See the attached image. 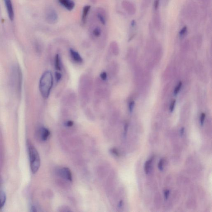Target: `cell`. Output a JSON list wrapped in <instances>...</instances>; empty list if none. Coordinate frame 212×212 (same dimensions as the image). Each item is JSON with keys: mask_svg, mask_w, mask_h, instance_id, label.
I'll return each instance as SVG.
<instances>
[{"mask_svg": "<svg viewBox=\"0 0 212 212\" xmlns=\"http://www.w3.org/2000/svg\"><path fill=\"white\" fill-rule=\"evenodd\" d=\"M28 152L30 160V168L32 172L35 174L37 172L40 166V158L35 148L30 141H28Z\"/></svg>", "mask_w": 212, "mask_h": 212, "instance_id": "cell-1", "label": "cell"}, {"mask_svg": "<svg viewBox=\"0 0 212 212\" xmlns=\"http://www.w3.org/2000/svg\"><path fill=\"white\" fill-rule=\"evenodd\" d=\"M52 85V76L51 72H45L41 78L39 83V89L43 97L47 98L48 97Z\"/></svg>", "mask_w": 212, "mask_h": 212, "instance_id": "cell-2", "label": "cell"}, {"mask_svg": "<svg viewBox=\"0 0 212 212\" xmlns=\"http://www.w3.org/2000/svg\"><path fill=\"white\" fill-rule=\"evenodd\" d=\"M197 7V5L193 3L187 5L185 8V15L188 19L192 20L197 17L198 12Z\"/></svg>", "mask_w": 212, "mask_h": 212, "instance_id": "cell-3", "label": "cell"}, {"mask_svg": "<svg viewBox=\"0 0 212 212\" xmlns=\"http://www.w3.org/2000/svg\"><path fill=\"white\" fill-rule=\"evenodd\" d=\"M122 5L123 9L129 15H133L136 13V8L135 5L132 2L125 0L122 2Z\"/></svg>", "mask_w": 212, "mask_h": 212, "instance_id": "cell-4", "label": "cell"}, {"mask_svg": "<svg viewBox=\"0 0 212 212\" xmlns=\"http://www.w3.org/2000/svg\"><path fill=\"white\" fill-rule=\"evenodd\" d=\"M58 15L55 10L50 9L46 12V20L49 24H54L57 22Z\"/></svg>", "mask_w": 212, "mask_h": 212, "instance_id": "cell-5", "label": "cell"}, {"mask_svg": "<svg viewBox=\"0 0 212 212\" xmlns=\"http://www.w3.org/2000/svg\"><path fill=\"white\" fill-rule=\"evenodd\" d=\"M9 18L11 21L14 19V12L11 0H4Z\"/></svg>", "mask_w": 212, "mask_h": 212, "instance_id": "cell-6", "label": "cell"}, {"mask_svg": "<svg viewBox=\"0 0 212 212\" xmlns=\"http://www.w3.org/2000/svg\"><path fill=\"white\" fill-rule=\"evenodd\" d=\"M96 16L99 22L105 25L106 24V16L105 10L102 8H98L96 12Z\"/></svg>", "mask_w": 212, "mask_h": 212, "instance_id": "cell-7", "label": "cell"}, {"mask_svg": "<svg viewBox=\"0 0 212 212\" xmlns=\"http://www.w3.org/2000/svg\"><path fill=\"white\" fill-rule=\"evenodd\" d=\"M58 2L61 5L68 11H72L75 6V4L73 0H58Z\"/></svg>", "mask_w": 212, "mask_h": 212, "instance_id": "cell-8", "label": "cell"}, {"mask_svg": "<svg viewBox=\"0 0 212 212\" xmlns=\"http://www.w3.org/2000/svg\"><path fill=\"white\" fill-rule=\"evenodd\" d=\"M60 174L64 178L67 179L69 181H71L72 180V174L70 170L68 168L65 167L62 169L59 172Z\"/></svg>", "mask_w": 212, "mask_h": 212, "instance_id": "cell-9", "label": "cell"}, {"mask_svg": "<svg viewBox=\"0 0 212 212\" xmlns=\"http://www.w3.org/2000/svg\"><path fill=\"white\" fill-rule=\"evenodd\" d=\"M91 8L90 5H87L84 7L82 10V15L81 21L82 24L84 25L87 21V17Z\"/></svg>", "mask_w": 212, "mask_h": 212, "instance_id": "cell-10", "label": "cell"}, {"mask_svg": "<svg viewBox=\"0 0 212 212\" xmlns=\"http://www.w3.org/2000/svg\"><path fill=\"white\" fill-rule=\"evenodd\" d=\"M153 23L155 28L158 29L161 27V19L160 15L157 12H156L153 15Z\"/></svg>", "mask_w": 212, "mask_h": 212, "instance_id": "cell-11", "label": "cell"}, {"mask_svg": "<svg viewBox=\"0 0 212 212\" xmlns=\"http://www.w3.org/2000/svg\"><path fill=\"white\" fill-rule=\"evenodd\" d=\"M70 52L71 57L74 61L77 63H81L82 62V59L79 53L72 49H70Z\"/></svg>", "mask_w": 212, "mask_h": 212, "instance_id": "cell-12", "label": "cell"}, {"mask_svg": "<svg viewBox=\"0 0 212 212\" xmlns=\"http://www.w3.org/2000/svg\"><path fill=\"white\" fill-rule=\"evenodd\" d=\"M50 135V132L48 129L45 128H42L41 130V136L43 140H46Z\"/></svg>", "mask_w": 212, "mask_h": 212, "instance_id": "cell-13", "label": "cell"}, {"mask_svg": "<svg viewBox=\"0 0 212 212\" xmlns=\"http://www.w3.org/2000/svg\"><path fill=\"white\" fill-rule=\"evenodd\" d=\"M6 201V195L3 191H0V209L5 205Z\"/></svg>", "mask_w": 212, "mask_h": 212, "instance_id": "cell-14", "label": "cell"}, {"mask_svg": "<svg viewBox=\"0 0 212 212\" xmlns=\"http://www.w3.org/2000/svg\"><path fill=\"white\" fill-rule=\"evenodd\" d=\"M55 67L58 71H61V62H60V58L59 55L57 54L56 56L55 59Z\"/></svg>", "mask_w": 212, "mask_h": 212, "instance_id": "cell-15", "label": "cell"}, {"mask_svg": "<svg viewBox=\"0 0 212 212\" xmlns=\"http://www.w3.org/2000/svg\"><path fill=\"white\" fill-rule=\"evenodd\" d=\"M101 29L99 26L95 27L93 30L92 33L95 37H99L101 35Z\"/></svg>", "mask_w": 212, "mask_h": 212, "instance_id": "cell-16", "label": "cell"}, {"mask_svg": "<svg viewBox=\"0 0 212 212\" xmlns=\"http://www.w3.org/2000/svg\"><path fill=\"white\" fill-rule=\"evenodd\" d=\"M153 160V158L152 157L145 163L144 169L145 172L146 174H148L149 173L150 168L151 164Z\"/></svg>", "mask_w": 212, "mask_h": 212, "instance_id": "cell-17", "label": "cell"}, {"mask_svg": "<svg viewBox=\"0 0 212 212\" xmlns=\"http://www.w3.org/2000/svg\"><path fill=\"white\" fill-rule=\"evenodd\" d=\"M181 85H182V82H179L178 85L177 86L176 88H175V89H174V94L175 95H177L180 91V89H181Z\"/></svg>", "mask_w": 212, "mask_h": 212, "instance_id": "cell-18", "label": "cell"}, {"mask_svg": "<svg viewBox=\"0 0 212 212\" xmlns=\"http://www.w3.org/2000/svg\"><path fill=\"white\" fill-rule=\"evenodd\" d=\"M187 26H184L180 30V32L179 33L180 35L181 36L184 35L187 32Z\"/></svg>", "mask_w": 212, "mask_h": 212, "instance_id": "cell-19", "label": "cell"}, {"mask_svg": "<svg viewBox=\"0 0 212 212\" xmlns=\"http://www.w3.org/2000/svg\"><path fill=\"white\" fill-rule=\"evenodd\" d=\"M164 164V160L161 159L160 161L158 164V168L160 170H163Z\"/></svg>", "mask_w": 212, "mask_h": 212, "instance_id": "cell-20", "label": "cell"}, {"mask_svg": "<svg viewBox=\"0 0 212 212\" xmlns=\"http://www.w3.org/2000/svg\"><path fill=\"white\" fill-rule=\"evenodd\" d=\"M160 4V0H155L154 1V7L155 11L158 10Z\"/></svg>", "mask_w": 212, "mask_h": 212, "instance_id": "cell-21", "label": "cell"}, {"mask_svg": "<svg viewBox=\"0 0 212 212\" xmlns=\"http://www.w3.org/2000/svg\"><path fill=\"white\" fill-rule=\"evenodd\" d=\"M55 78L56 81L59 82L62 78V74L60 72H56L55 73Z\"/></svg>", "mask_w": 212, "mask_h": 212, "instance_id": "cell-22", "label": "cell"}, {"mask_svg": "<svg viewBox=\"0 0 212 212\" xmlns=\"http://www.w3.org/2000/svg\"><path fill=\"white\" fill-rule=\"evenodd\" d=\"M205 117H206V115H205L204 113H202L201 116H200V123H201L202 126L203 125V124H204Z\"/></svg>", "mask_w": 212, "mask_h": 212, "instance_id": "cell-23", "label": "cell"}, {"mask_svg": "<svg viewBox=\"0 0 212 212\" xmlns=\"http://www.w3.org/2000/svg\"><path fill=\"white\" fill-rule=\"evenodd\" d=\"M100 76L102 80H105L107 79V74H106V72H103L101 73Z\"/></svg>", "mask_w": 212, "mask_h": 212, "instance_id": "cell-24", "label": "cell"}, {"mask_svg": "<svg viewBox=\"0 0 212 212\" xmlns=\"http://www.w3.org/2000/svg\"><path fill=\"white\" fill-rule=\"evenodd\" d=\"M134 105L135 103L134 101L131 102V103H129V109L130 112H132L133 110L134 106Z\"/></svg>", "mask_w": 212, "mask_h": 212, "instance_id": "cell-25", "label": "cell"}, {"mask_svg": "<svg viewBox=\"0 0 212 212\" xmlns=\"http://www.w3.org/2000/svg\"><path fill=\"white\" fill-rule=\"evenodd\" d=\"M176 103V100L174 99V100L172 101V103H171L170 107V110L171 112H172L174 109V106H175Z\"/></svg>", "mask_w": 212, "mask_h": 212, "instance_id": "cell-26", "label": "cell"}, {"mask_svg": "<svg viewBox=\"0 0 212 212\" xmlns=\"http://www.w3.org/2000/svg\"><path fill=\"white\" fill-rule=\"evenodd\" d=\"M111 152L112 154H114V155H116V156H119L118 151L116 149H115V148H113V149H111Z\"/></svg>", "mask_w": 212, "mask_h": 212, "instance_id": "cell-27", "label": "cell"}, {"mask_svg": "<svg viewBox=\"0 0 212 212\" xmlns=\"http://www.w3.org/2000/svg\"><path fill=\"white\" fill-rule=\"evenodd\" d=\"M151 0H143V5L145 6H148V5L150 4Z\"/></svg>", "mask_w": 212, "mask_h": 212, "instance_id": "cell-28", "label": "cell"}, {"mask_svg": "<svg viewBox=\"0 0 212 212\" xmlns=\"http://www.w3.org/2000/svg\"><path fill=\"white\" fill-rule=\"evenodd\" d=\"M170 191L169 190H166L165 191L164 193V198L165 200H167L168 198L169 195Z\"/></svg>", "mask_w": 212, "mask_h": 212, "instance_id": "cell-29", "label": "cell"}, {"mask_svg": "<svg viewBox=\"0 0 212 212\" xmlns=\"http://www.w3.org/2000/svg\"><path fill=\"white\" fill-rule=\"evenodd\" d=\"M73 122L71 121H68V122L66 123V125L68 127L72 126H73Z\"/></svg>", "mask_w": 212, "mask_h": 212, "instance_id": "cell-30", "label": "cell"}, {"mask_svg": "<svg viewBox=\"0 0 212 212\" xmlns=\"http://www.w3.org/2000/svg\"><path fill=\"white\" fill-rule=\"evenodd\" d=\"M169 2V0H163V5L164 6H167Z\"/></svg>", "mask_w": 212, "mask_h": 212, "instance_id": "cell-31", "label": "cell"}, {"mask_svg": "<svg viewBox=\"0 0 212 212\" xmlns=\"http://www.w3.org/2000/svg\"><path fill=\"white\" fill-rule=\"evenodd\" d=\"M128 126L127 124H126L125 126V133H126L127 131L128 130Z\"/></svg>", "mask_w": 212, "mask_h": 212, "instance_id": "cell-32", "label": "cell"}, {"mask_svg": "<svg viewBox=\"0 0 212 212\" xmlns=\"http://www.w3.org/2000/svg\"><path fill=\"white\" fill-rule=\"evenodd\" d=\"M183 132H184V128H181V136H182L183 135Z\"/></svg>", "mask_w": 212, "mask_h": 212, "instance_id": "cell-33", "label": "cell"}, {"mask_svg": "<svg viewBox=\"0 0 212 212\" xmlns=\"http://www.w3.org/2000/svg\"><path fill=\"white\" fill-rule=\"evenodd\" d=\"M91 2L93 3H95L97 2V0H90Z\"/></svg>", "mask_w": 212, "mask_h": 212, "instance_id": "cell-34", "label": "cell"}]
</instances>
